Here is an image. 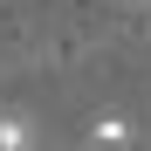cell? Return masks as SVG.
<instances>
[{
	"label": "cell",
	"mask_w": 151,
	"mask_h": 151,
	"mask_svg": "<svg viewBox=\"0 0 151 151\" xmlns=\"http://www.w3.org/2000/svg\"><path fill=\"white\" fill-rule=\"evenodd\" d=\"M89 144L96 151H124V144H131V124H124V117H96L89 124Z\"/></svg>",
	"instance_id": "obj_1"
},
{
	"label": "cell",
	"mask_w": 151,
	"mask_h": 151,
	"mask_svg": "<svg viewBox=\"0 0 151 151\" xmlns=\"http://www.w3.org/2000/svg\"><path fill=\"white\" fill-rule=\"evenodd\" d=\"M28 144H35L28 124H21V117H0V151H28Z\"/></svg>",
	"instance_id": "obj_2"
},
{
	"label": "cell",
	"mask_w": 151,
	"mask_h": 151,
	"mask_svg": "<svg viewBox=\"0 0 151 151\" xmlns=\"http://www.w3.org/2000/svg\"><path fill=\"white\" fill-rule=\"evenodd\" d=\"M131 7H137V0H131Z\"/></svg>",
	"instance_id": "obj_3"
}]
</instances>
